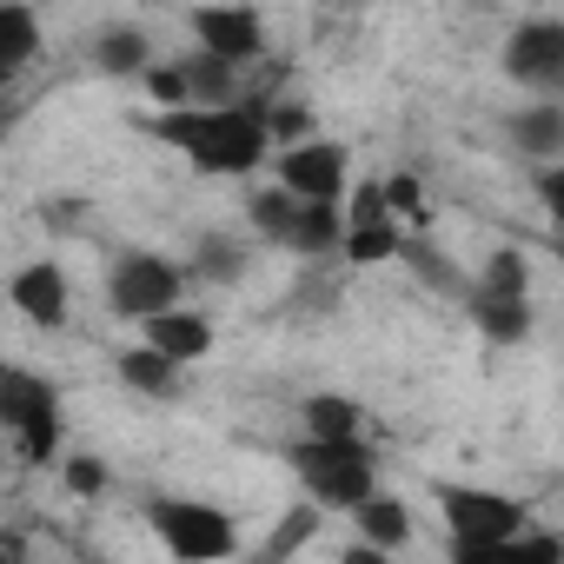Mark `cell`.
Returning <instances> with one entry per match:
<instances>
[{
  "mask_svg": "<svg viewBox=\"0 0 564 564\" xmlns=\"http://www.w3.org/2000/svg\"><path fill=\"white\" fill-rule=\"evenodd\" d=\"M186 87H193V107H219V100H246V87H239V61H219V54H206V47H193L186 61Z\"/></svg>",
  "mask_w": 564,
  "mask_h": 564,
  "instance_id": "19",
  "label": "cell"
},
{
  "mask_svg": "<svg viewBox=\"0 0 564 564\" xmlns=\"http://www.w3.org/2000/svg\"><path fill=\"white\" fill-rule=\"evenodd\" d=\"M352 524L372 551H405L412 544V505L392 498V491H372L366 505H352Z\"/></svg>",
  "mask_w": 564,
  "mask_h": 564,
  "instance_id": "17",
  "label": "cell"
},
{
  "mask_svg": "<svg viewBox=\"0 0 564 564\" xmlns=\"http://www.w3.org/2000/svg\"><path fill=\"white\" fill-rule=\"evenodd\" d=\"M557 259H564V239H557Z\"/></svg>",
  "mask_w": 564,
  "mask_h": 564,
  "instance_id": "31",
  "label": "cell"
},
{
  "mask_svg": "<svg viewBox=\"0 0 564 564\" xmlns=\"http://www.w3.org/2000/svg\"><path fill=\"white\" fill-rule=\"evenodd\" d=\"M471 286H485V293H511V300H531V259H524V246H491L485 259H478V279Z\"/></svg>",
  "mask_w": 564,
  "mask_h": 564,
  "instance_id": "23",
  "label": "cell"
},
{
  "mask_svg": "<svg viewBox=\"0 0 564 564\" xmlns=\"http://www.w3.org/2000/svg\"><path fill=\"white\" fill-rule=\"evenodd\" d=\"M498 67H505L524 94H557V100H564V21H551V14L518 21V28L505 34Z\"/></svg>",
  "mask_w": 564,
  "mask_h": 564,
  "instance_id": "8",
  "label": "cell"
},
{
  "mask_svg": "<svg viewBox=\"0 0 564 564\" xmlns=\"http://www.w3.org/2000/svg\"><path fill=\"white\" fill-rule=\"evenodd\" d=\"M465 319H471L478 339H491V346H524V339H531V300H511V293L465 286Z\"/></svg>",
  "mask_w": 564,
  "mask_h": 564,
  "instance_id": "13",
  "label": "cell"
},
{
  "mask_svg": "<svg viewBox=\"0 0 564 564\" xmlns=\"http://www.w3.org/2000/svg\"><path fill=\"white\" fill-rule=\"evenodd\" d=\"M386 193H392V213H419V206H425L419 180H405V173H399V180H386Z\"/></svg>",
  "mask_w": 564,
  "mask_h": 564,
  "instance_id": "30",
  "label": "cell"
},
{
  "mask_svg": "<svg viewBox=\"0 0 564 564\" xmlns=\"http://www.w3.org/2000/svg\"><path fill=\"white\" fill-rule=\"evenodd\" d=\"M313 524H319V505H313V498H306V505H300V511H293V518H286V531H279V538H272V544H265V557H286V551H300V544H306V538H313Z\"/></svg>",
  "mask_w": 564,
  "mask_h": 564,
  "instance_id": "29",
  "label": "cell"
},
{
  "mask_svg": "<svg viewBox=\"0 0 564 564\" xmlns=\"http://www.w3.org/2000/svg\"><path fill=\"white\" fill-rule=\"evenodd\" d=\"M0 425H8V445H14L21 465H61L67 412H61V392L41 372H28V366L0 372Z\"/></svg>",
  "mask_w": 564,
  "mask_h": 564,
  "instance_id": "4",
  "label": "cell"
},
{
  "mask_svg": "<svg viewBox=\"0 0 564 564\" xmlns=\"http://www.w3.org/2000/svg\"><path fill=\"white\" fill-rule=\"evenodd\" d=\"M346 265H386V259H399L405 252V232H399V219L392 213H379V219H346Z\"/></svg>",
  "mask_w": 564,
  "mask_h": 564,
  "instance_id": "20",
  "label": "cell"
},
{
  "mask_svg": "<svg viewBox=\"0 0 564 564\" xmlns=\"http://www.w3.org/2000/svg\"><path fill=\"white\" fill-rule=\"evenodd\" d=\"M140 94H147L153 107H193V87H186V67H180V61H173V67L153 61V67L140 74Z\"/></svg>",
  "mask_w": 564,
  "mask_h": 564,
  "instance_id": "25",
  "label": "cell"
},
{
  "mask_svg": "<svg viewBox=\"0 0 564 564\" xmlns=\"http://www.w3.org/2000/svg\"><path fill=\"white\" fill-rule=\"evenodd\" d=\"M531 193H538V206H544V219H551V232L564 239V166H544V173L531 180Z\"/></svg>",
  "mask_w": 564,
  "mask_h": 564,
  "instance_id": "28",
  "label": "cell"
},
{
  "mask_svg": "<svg viewBox=\"0 0 564 564\" xmlns=\"http://www.w3.org/2000/svg\"><path fill=\"white\" fill-rule=\"evenodd\" d=\"M438 518L452 531V557H505V544L531 524V511L511 498V491H491V485H438Z\"/></svg>",
  "mask_w": 564,
  "mask_h": 564,
  "instance_id": "3",
  "label": "cell"
},
{
  "mask_svg": "<svg viewBox=\"0 0 564 564\" xmlns=\"http://www.w3.org/2000/svg\"><path fill=\"white\" fill-rule=\"evenodd\" d=\"M61 478H67V491H80V498H100V491L113 485L100 458H61Z\"/></svg>",
  "mask_w": 564,
  "mask_h": 564,
  "instance_id": "27",
  "label": "cell"
},
{
  "mask_svg": "<svg viewBox=\"0 0 564 564\" xmlns=\"http://www.w3.org/2000/svg\"><path fill=\"white\" fill-rule=\"evenodd\" d=\"M505 557H524V564H557V557H564V538H551V531H531V524H524V531L505 544Z\"/></svg>",
  "mask_w": 564,
  "mask_h": 564,
  "instance_id": "26",
  "label": "cell"
},
{
  "mask_svg": "<svg viewBox=\"0 0 564 564\" xmlns=\"http://www.w3.org/2000/svg\"><path fill=\"white\" fill-rule=\"evenodd\" d=\"M160 147H173L193 173L206 180H246L272 160V127L265 107L252 100H219V107H160L140 120Z\"/></svg>",
  "mask_w": 564,
  "mask_h": 564,
  "instance_id": "1",
  "label": "cell"
},
{
  "mask_svg": "<svg viewBox=\"0 0 564 564\" xmlns=\"http://www.w3.org/2000/svg\"><path fill=\"white\" fill-rule=\"evenodd\" d=\"M34 54H41V14L28 0H0V74L14 80Z\"/></svg>",
  "mask_w": 564,
  "mask_h": 564,
  "instance_id": "18",
  "label": "cell"
},
{
  "mask_svg": "<svg viewBox=\"0 0 564 564\" xmlns=\"http://www.w3.org/2000/svg\"><path fill=\"white\" fill-rule=\"evenodd\" d=\"M94 67L107 74V80H140L147 67H153V41H147V28H100L94 34Z\"/></svg>",
  "mask_w": 564,
  "mask_h": 564,
  "instance_id": "16",
  "label": "cell"
},
{
  "mask_svg": "<svg viewBox=\"0 0 564 564\" xmlns=\"http://www.w3.org/2000/svg\"><path fill=\"white\" fill-rule=\"evenodd\" d=\"M246 246L232 232H199L193 239V279H206V286H239L246 279Z\"/></svg>",
  "mask_w": 564,
  "mask_h": 564,
  "instance_id": "22",
  "label": "cell"
},
{
  "mask_svg": "<svg viewBox=\"0 0 564 564\" xmlns=\"http://www.w3.org/2000/svg\"><path fill=\"white\" fill-rule=\"evenodd\" d=\"M140 339H147V346H160V352H173L180 366H199V359L213 352V319H206V313H193V306H166L160 319H147V326H140Z\"/></svg>",
  "mask_w": 564,
  "mask_h": 564,
  "instance_id": "14",
  "label": "cell"
},
{
  "mask_svg": "<svg viewBox=\"0 0 564 564\" xmlns=\"http://www.w3.org/2000/svg\"><path fill=\"white\" fill-rule=\"evenodd\" d=\"M8 300H14V313H21L28 326L54 333V326H67V313H74V279H67L54 259H28V265L8 279Z\"/></svg>",
  "mask_w": 564,
  "mask_h": 564,
  "instance_id": "10",
  "label": "cell"
},
{
  "mask_svg": "<svg viewBox=\"0 0 564 564\" xmlns=\"http://www.w3.org/2000/svg\"><path fill=\"white\" fill-rule=\"evenodd\" d=\"M505 140H511L524 160H557V153H564V100H557V94H531V100L505 120Z\"/></svg>",
  "mask_w": 564,
  "mask_h": 564,
  "instance_id": "12",
  "label": "cell"
},
{
  "mask_svg": "<svg viewBox=\"0 0 564 564\" xmlns=\"http://www.w3.org/2000/svg\"><path fill=\"white\" fill-rule=\"evenodd\" d=\"M147 524H153V538H160L173 557H186V564H213V557H232V551H239L232 511H219V505H206V498H153V505H147Z\"/></svg>",
  "mask_w": 564,
  "mask_h": 564,
  "instance_id": "6",
  "label": "cell"
},
{
  "mask_svg": "<svg viewBox=\"0 0 564 564\" xmlns=\"http://www.w3.org/2000/svg\"><path fill=\"white\" fill-rule=\"evenodd\" d=\"M113 372H120V386L127 392H140V399H153V405H173L180 392H186V366L173 359V352H160V346H127L120 359H113Z\"/></svg>",
  "mask_w": 564,
  "mask_h": 564,
  "instance_id": "11",
  "label": "cell"
},
{
  "mask_svg": "<svg viewBox=\"0 0 564 564\" xmlns=\"http://www.w3.org/2000/svg\"><path fill=\"white\" fill-rule=\"evenodd\" d=\"M286 465L300 478V491L326 511H352L379 491V452L366 438H313L300 432V445H286Z\"/></svg>",
  "mask_w": 564,
  "mask_h": 564,
  "instance_id": "2",
  "label": "cell"
},
{
  "mask_svg": "<svg viewBox=\"0 0 564 564\" xmlns=\"http://www.w3.org/2000/svg\"><path fill=\"white\" fill-rule=\"evenodd\" d=\"M399 259H405V265L425 279L432 293H465V286H471V279H458V272H452V265H445V259H438L425 239H405V252H399Z\"/></svg>",
  "mask_w": 564,
  "mask_h": 564,
  "instance_id": "24",
  "label": "cell"
},
{
  "mask_svg": "<svg viewBox=\"0 0 564 564\" xmlns=\"http://www.w3.org/2000/svg\"><path fill=\"white\" fill-rule=\"evenodd\" d=\"M186 28H193V41H199L206 54H219V61L252 67V61L265 54V21H259L252 0H199V8L186 14Z\"/></svg>",
  "mask_w": 564,
  "mask_h": 564,
  "instance_id": "9",
  "label": "cell"
},
{
  "mask_svg": "<svg viewBox=\"0 0 564 564\" xmlns=\"http://www.w3.org/2000/svg\"><path fill=\"white\" fill-rule=\"evenodd\" d=\"M186 279L193 265L166 259V252H147V246H127L113 265H107V306L133 326L160 319L166 306H186Z\"/></svg>",
  "mask_w": 564,
  "mask_h": 564,
  "instance_id": "5",
  "label": "cell"
},
{
  "mask_svg": "<svg viewBox=\"0 0 564 564\" xmlns=\"http://www.w3.org/2000/svg\"><path fill=\"white\" fill-rule=\"evenodd\" d=\"M300 432H313V438H366V412L346 392H313L300 405Z\"/></svg>",
  "mask_w": 564,
  "mask_h": 564,
  "instance_id": "21",
  "label": "cell"
},
{
  "mask_svg": "<svg viewBox=\"0 0 564 564\" xmlns=\"http://www.w3.org/2000/svg\"><path fill=\"white\" fill-rule=\"evenodd\" d=\"M272 180L293 186L300 199L346 206V199H352V147H346V140H326V133L286 140V147L272 153Z\"/></svg>",
  "mask_w": 564,
  "mask_h": 564,
  "instance_id": "7",
  "label": "cell"
},
{
  "mask_svg": "<svg viewBox=\"0 0 564 564\" xmlns=\"http://www.w3.org/2000/svg\"><path fill=\"white\" fill-rule=\"evenodd\" d=\"M300 213H306V199L293 193V186H259V193H246V226L265 239V246H293V232H300Z\"/></svg>",
  "mask_w": 564,
  "mask_h": 564,
  "instance_id": "15",
  "label": "cell"
}]
</instances>
